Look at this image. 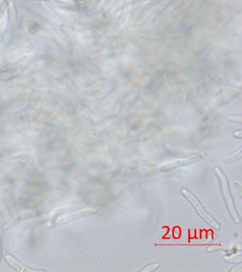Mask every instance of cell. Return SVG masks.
<instances>
[{
	"instance_id": "obj_23",
	"label": "cell",
	"mask_w": 242,
	"mask_h": 272,
	"mask_svg": "<svg viewBox=\"0 0 242 272\" xmlns=\"http://www.w3.org/2000/svg\"><path fill=\"white\" fill-rule=\"evenodd\" d=\"M180 230L178 227H176V228L174 230V235L175 238H177L180 237Z\"/></svg>"
},
{
	"instance_id": "obj_14",
	"label": "cell",
	"mask_w": 242,
	"mask_h": 272,
	"mask_svg": "<svg viewBox=\"0 0 242 272\" xmlns=\"http://www.w3.org/2000/svg\"><path fill=\"white\" fill-rule=\"evenodd\" d=\"M224 260L229 263H242V255H228V256H225L223 257Z\"/></svg>"
},
{
	"instance_id": "obj_10",
	"label": "cell",
	"mask_w": 242,
	"mask_h": 272,
	"mask_svg": "<svg viewBox=\"0 0 242 272\" xmlns=\"http://www.w3.org/2000/svg\"><path fill=\"white\" fill-rule=\"evenodd\" d=\"M5 260L10 265L12 266L14 269L16 271L19 272H45V270H33V269L29 268L26 266L23 265L19 261L16 260L15 257L10 255H7L5 256Z\"/></svg>"
},
{
	"instance_id": "obj_11",
	"label": "cell",
	"mask_w": 242,
	"mask_h": 272,
	"mask_svg": "<svg viewBox=\"0 0 242 272\" xmlns=\"http://www.w3.org/2000/svg\"><path fill=\"white\" fill-rule=\"evenodd\" d=\"M181 0H171V2L166 6L164 10H162L159 15H156L154 18V21H158L163 19L165 16L171 13L173 10L178 5L179 3L180 2Z\"/></svg>"
},
{
	"instance_id": "obj_15",
	"label": "cell",
	"mask_w": 242,
	"mask_h": 272,
	"mask_svg": "<svg viewBox=\"0 0 242 272\" xmlns=\"http://www.w3.org/2000/svg\"><path fill=\"white\" fill-rule=\"evenodd\" d=\"M129 12L128 11H125V12H122L120 16L118 17L117 20L116 21V25L117 28L122 27L124 24H125V21H126L127 19V16H128Z\"/></svg>"
},
{
	"instance_id": "obj_12",
	"label": "cell",
	"mask_w": 242,
	"mask_h": 272,
	"mask_svg": "<svg viewBox=\"0 0 242 272\" xmlns=\"http://www.w3.org/2000/svg\"><path fill=\"white\" fill-rule=\"evenodd\" d=\"M150 1H151V0H132V1H130L129 4H126V5H122V7L117 10V12H125V11L131 10V9L135 8V7H139V6L142 5V4Z\"/></svg>"
},
{
	"instance_id": "obj_13",
	"label": "cell",
	"mask_w": 242,
	"mask_h": 272,
	"mask_svg": "<svg viewBox=\"0 0 242 272\" xmlns=\"http://www.w3.org/2000/svg\"><path fill=\"white\" fill-rule=\"evenodd\" d=\"M242 157V149L240 148L239 150L236 151L235 152L233 153V154H230V155L226 157L224 160V163H226V164H229V163H234L239 161V160H241Z\"/></svg>"
},
{
	"instance_id": "obj_16",
	"label": "cell",
	"mask_w": 242,
	"mask_h": 272,
	"mask_svg": "<svg viewBox=\"0 0 242 272\" xmlns=\"http://www.w3.org/2000/svg\"><path fill=\"white\" fill-rule=\"evenodd\" d=\"M160 263L155 262L153 264H148L146 267H145L143 270H142V272H152L155 271L157 269L160 267Z\"/></svg>"
},
{
	"instance_id": "obj_8",
	"label": "cell",
	"mask_w": 242,
	"mask_h": 272,
	"mask_svg": "<svg viewBox=\"0 0 242 272\" xmlns=\"http://www.w3.org/2000/svg\"><path fill=\"white\" fill-rule=\"evenodd\" d=\"M166 1H168V0H151V1H150L149 3L145 6L139 16H138L137 19H136V24H140L142 21H145L151 10H154L156 7L161 5Z\"/></svg>"
},
{
	"instance_id": "obj_21",
	"label": "cell",
	"mask_w": 242,
	"mask_h": 272,
	"mask_svg": "<svg viewBox=\"0 0 242 272\" xmlns=\"http://www.w3.org/2000/svg\"><path fill=\"white\" fill-rule=\"evenodd\" d=\"M231 272H242V264L240 263L239 265L235 266V267H233L232 270H229Z\"/></svg>"
},
{
	"instance_id": "obj_18",
	"label": "cell",
	"mask_w": 242,
	"mask_h": 272,
	"mask_svg": "<svg viewBox=\"0 0 242 272\" xmlns=\"http://www.w3.org/2000/svg\"><path fill=\"white\" fill-rule=\"evenodd\" d=\"M114 1L115 0H106L104 3L103 5H102V11L103 12H106V11L108 10L109 9L111 8L113 4H114Z\"/></svg>"
},
{
	"instance_id": "obj_1",
	"label": "cell",
	"mask_w": 242,
	"mask_h": 272,
	"mask_svg": "<svg viewBox=\"0 0 242 272\" xmlns=\"http://www.w3.org/2000/svg\"><path fill=\"white\" fill-rule=\"evenodd\" d=\"M214 173L218 178L219 182H220V188H221L224 200H225V204L227 208L228 211L230 214L231 217L237 224L241 222V218L240 215L237 212V208L235 207V203L231 194L230 189H229V182H228L226 176L225 175L223 171L220 167L214 168Z\"/></svg>"
},
{
	"instance_id": "obj_6",
	"label": "cell",
	"mask_w": 242,
	"mask_h": 272,
	"mask_svg": "<svg viewBox=\"0 0 242 272\" xmlns=\"http://www.w3.org/2000/svg\"><path fill=\"white\" fill-rule=\"evenodd\" d=\"M48 221H50V213L41 215V216L39 217L37 219L32 221V223H29V224H27L25 227H24V228H23L22 230L19 232L18 236H25V235H27L29 232L33 230L35 227H37V226L40 225V224H42V223L47 222Z\"/></svg>"
},
{
	"instance_id": "obj_24",
	"label": "cell",
	"mask_w": 242,
	"mask_h": 272,
	"mask_svg": "<svg viewBox=\"0 0 242 272\" xmlns=\"http://www.w3.org/2000/svg\"><path fill=\"white\" fill-rule=\"evenodd\" d=\"M130 2V0H124L123 5H126Z\"/></svg>"
},
{
	"instance_id": "obj_25",
	"label": "cell",
	"mask_w": 242,
	"mask_h": 272,
	"mask_svg": "<svg viewBox=\"0 0 242 272\" xmlns=\"http://www.w3.org/2000/svg\"><path fill=\"white\" fill-rule=\"evenodd\" d=\"M1 243H0V259H1Z\"/></svg>"
},
{
	"instance_id": "obj_19",
	"label": "cell",
	"mask_w": 242,
	"mask_h": 272,
	"mask_svg": "<svg viewBox=\"0 0 242 272\" xmlns=\"http://www.w3.org/2000/svg\"><path fill=\"white\" fill-rule=\"evenodd\" d=\"M223 248V246L221 244H214V245H211L207 248V250L208 252H214L217 251V250H220V249Z\"/></svg>"
},
{
	"instance_id": "obj_7",
	"label": "cell",
	"mask_w": 242,
	"mask_h": 272,
	"mask_svg": "<svg viewBox=\"0 0 242 272\" xmlns=\"http://www.w3.org/2000/svg\"><path fill=\"white\" fill-rule=\"evenodd\" d=\"M81 207V203H76V204L68 205V206H62V207L55 208L50 213V221L52 222V221L56 220L58 217L64 215V214L68 213V212L73 211V210H78Z\"/></svg>"
},
{
	"instance_id": "obj_22",
	"label": "cell",
	"mask_w": 242,
	"mask_h": 272,
	"mask_svg": "<svg viewBox=\"0 0 242 272\" xmlns=\"http://www.w3.org/2000/svg\"><path fill=\"white\" fill-rule=\"evenodd\" d=\"M233 136H234V137H235V138L240 139V140H241L242 138V131L241 130L235 131V132L233 133Z\"/></svg>"
},
{
	"instance_id": "obj_5",
	"label": "cell",
	"mask_w": 242,
	"mask_h": 272,
	"mask_svg": "<svg viewBox=\"0 0 242 272\" xmlns=\"http://www.w3.org/2000/svg\"><path fill=\"white\" fill-rule=\"evenodd\" d=\"M40 213H41V211L39 210H31V211L29 210V211L21 212V213L15 217V218L11 219L8 222L6 223L5 224L2 226L1 229H2L3 230H8V229L12 228V227H15L16 224H19L20 223L25 221V220L37 216Z\"/></svg>"
},
{
	"instance_id": "obj_4",
	"label": "cell",
	"mask_w": 242,
	"mask_h": 272,
	"mask_svg": "<svg viewBox=\"0 0 242 272\" xmlns=\"http://www.w3.org/2000/svg\"><path fill=\"white\" fill-rule=\"evenodd\" d=\"M205 156H206V153L200 152V154H197V156H194V157L167 162V163L162 165V166L159 168V171H160L161 172H171V171L178 169V168L190 166V165L194 164V163H196V162L200 161V160L205 158Z\"/></svg>"
},
{
	"instance_id": "obj_20",
	"label": "cell",
	"mask_w": 242,
	"mask_h": 272,
	"mask_svg": "<svg viewBox=\"0 0 242 272\" xmlns=\"http://www.w3.org/2000/svg\"><path fill=\"white\" fill-rule=\"evenodd\" d=\"M234 186H235L236 189H237V192L240 194V196L242 197V184L239 181H236L234 183Z\"/></svg>"
},
{
	"instance_id": "obj_3",
	"label": "cell",
	"mask_w": 242,
	"mask_h": 272,
	"mask_svg": "<svg viewBox=\"0 0 242 272\" xmlns=\"http://www.w3.org/2000/svg\"><path fill=\"white\" fill-rule=\"evenodd\" d=\"M97 212V209L93 207L85 208L78 210L77 211L72 212H68V213L64 214L58 217L56 220L50 222L48 224L50 227H54L56 226L61 225V224H65L68 222L75 221V220L80 219V218H85V217L89 216V215H93Z\"/></svg>"
},
{
	"instance_id": "obj_17",
	"label": "cell",
	"mask_w": 242,
	"mask_h": 272,
	"mask_svg": "<svg viewBox=\"0 0 242 272\" xmlns=\"http://www.w3.org/2000/svg\"><path fill=\"white\" fill-rule=\"evenodd\" d=\"M228 121L234 122V123L242 124V115H231L228 117Z\"/></svg>"
},
{
	"instance_id": "obj_9",
	"label": "cell",
	"mask_w": 242,
	"mask_h": 272,
	"mask_svg": "<svg viewBox=\"0 0 242 272\" xmlns=\"http://www.w3.org/2000/svg\"><path fill=\"white\" fill-rule=\"evenodd\" d=\"M164 146L165 149L168 152L171 153V154L174 157H180V158H189V157H194L200 154V152H197V151L180 150V149L174 147L168 143H165Z\"/></svg>"
},
{
	"instance_id": "obj_26",
	"label": "cell",
	"mask_w": 242,
	"mask_h": 272,
	"mask_svg": "<svg viewBox=\"0 0 242 272\" xmlns=\"http://www.w3.org/2000/svg\"><path fill=\"white\" fill-rule=\"evenodd\" d=\"M63 1H68V0H63Z\"/></svg>"
},
{
	"instance_id": "obj_2",
	"label": "cell",
	"mask_w": 242,
	"mask_h": 272,
	"mask_svg": "<svg viewBox=\"0 0 242 272\" xmlns=\"http://www.w3.org/2000/svg\"><path fill=\"white\" fill-rule=\"evenodd\" d=\"M182 194L184 195L185 198L188 200L190 203H191L196 210L197 213L198 214L199 216L205 221V223H208V224L216 229V230H220V223L217 222L215 219L209 213L205 210L204 208L203 205L201 204L200 201H199L198 198L192 192H190L189 190L186 189H183L181 190Z\"/></svg>"
}]
</instances>
